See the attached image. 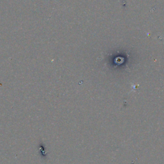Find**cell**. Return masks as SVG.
I'll return each instance as SVG.
<instances>
[]
</instances>
